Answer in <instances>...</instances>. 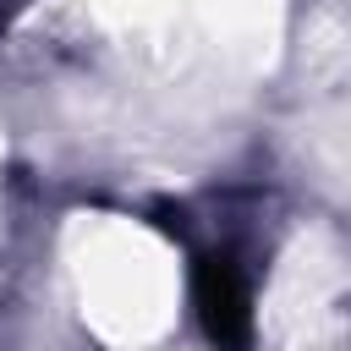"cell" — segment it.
<instances>
[{"label": "cell", "mask_w": 351, "mask_h": 351, "mask_svg": "<svg viewBox=\"0 0 351 351\" xmlns=\"http://www.w3.org/2000/svg\"><path fill=\"white\" fill-rule=\"evenodd\" d=\"M197 307H203V324L214 335V346L225 351H241L247 346V329H252V313H247V285L236 274L230 258H203L197 263Z\"/></svg>", "instance_id": "1"}]
</instances>
